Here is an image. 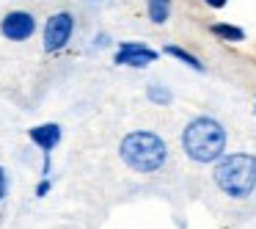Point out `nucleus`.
<instances>
[{"label": "nucleus", "instance_id": "f257e3e1", "mask_svg": "<svg viewBox=\"0 0 256 229\" xmlns=\"http://www.w3.org/2000/svg\"><path fill=\"white\" fill-rule=\"evenodd\" d=\"M182 149L196 163H212L226 149V130L212 116H196L182 133Z\"/></svg>", "mask_w": 256, "mask_h": 229}, {"label": "nucleus", "instance_id": "f03ea898", "mask_svg": "<svg viewBox=\"0 0 256 229\" xmlns=\"http://www.w3.org/2000/svg\"><path fill=\"white\" fill-rule=\"evenodd\" d=\"M118 152H122V160L138 174H154V171H160L168 160L166 141L157 133H152V130L127 133L122 141V146H118Z\"/></svg>", "mask_w": 256, "mask_h": 229}, {"label": "nucleus", "instance_id": "7ed1b4c3", "mask_svg": "<svg viewBox=\"0 0 256 229\" xmlns=\"http://www.w3.org/2000/svg\"><path fill=\"white\" fill-rule=\"evenodd\" d=\"M215 185L232 199H245L256 188V157L248 152L223 157L215 166Z\"/></svg>", "mask_w": 256, "mask_h": 229}, {"label": "nucleus", "instance_id": "20e7f679", "mask_svg": "<svg viewBox=\"0 0 256 229\" xmlns=\"http://www.w3.org/2000/svg\"><path fill=\"white\" fill-rule=\"evenodd\" d=\"M74 34V17L69 12H56L47 17L44 23V34H42V47L44 53H61L69 45Z\"/></svg>", "mask_w": 256, "mask_h": 229}, {"label": "nucleus", "instance_id": "39448f33", "mask_svg": "<svg viewBox=\"0 0 256 229\" xmlns=\"http://www.w3.org/2000/svg\"><path fill=\"white\" fill-rule=\"evenodd\" d=\"M0 34H3V39H8V42L30 39V36L36 34V17L30 12H22V9L8 12L6 17L0 20Z\"/></svg>", "mask_w": 256, "mask_h": 229}, {"label": "nucleus", "instance_id": "423d86ee", "mask_svg": "<svg viewBox=\"0 0 256 229\" xmlns=\"http://www.w3.org/2000/svg\"><path fill=\"white\" fill-rule=\"evenodd\" d=\"M157 58H160V53L152 50V47H146V45H140V42H122L113 61H116L118 67L144 69V67H149V64H154Z\"/></svg>", "mask_w": 256, "mask_h": 229}, {"label": "nucleus", "instance_id": "0eeeda50", "mask_svg": "<svg viewBox=\"0 0 256 229\" xmlns=\"http://www.w3.org/2000/svg\"><path fill=\"white\" fill-rule=\"evenodd\" d=\"M28 135H30V141L44 152V166H42V174L47 177V174H50V152L56 149L58 141H61V127H58L56 122H47V124H39V127H30Z\"/></svg>", "mask_w": 256, "mask_h": 229}, {"label": "nucleus", "instance_id": "6e6552de", "mask_svg": "<svg viewBox=\"0 0 256 229\" xmlns=\"http://www.w3.org/2000/svg\"><path fill=\"white\" fill-rule=\"evenodd\" d=\"M210 34L220 42H228V45H240L245 42V31L240 25H232V23H212L210 25Z\"/></svg>", "mask_w": 256, "mask_h": 229}, {"label": "nucleus", "instance_id": "1a4fd4ad", "mask_svg": "<svg viewBox=\"0 0 256 229\" xmlns=\"http://www.w3.org/2000/svg\"><path fill=\"white\" fill-rule=\"evenodd\" d=\"M166 56H171V58H176L179 64H184V67H190V69H196V72H204V61H198V56H193V53H188L184 47H179V45H166Z\"/></svg>", "mask_w": 256, "mask_h": 229}, {"label": "nucleus", "instance_id": "9d476101", "mask_svg": "<svg viewBox=\"0 0 256 229\" xmlns=\"http://www.w3.org/2000/svg\"><path fill=\"white\" fill-rule=\"evenodd\" d=\"M146 14L154 25H166L171 17V0H146Z\"/></svg>", "mask_w": 256, "mask_h": 229}, {"label": "nucleus", "instance_id": "9b49d317", "mask_svg": "<svg viewBox=\"0 0 256 229\" xmlns=\"http://www.w3.org/2000/svg\"><path fill=\"white\" fill-rule=\"evenodd\" d=\"M146 97H149L154 105H168V102H171V91L160 83H152L149 89H146Z\"/></svg>", "mask_w": 256, "mask_h": 229}, {"label": "nucleus", "instance_id": "f8f14e48", "mask_svg": "<svg viewBox=\"0 0 256 229\" xmlns=\"http://www.w3.org/2000/svg\"><path fill=\"white\" fill-rule=\"evenodd\" d=\"M204 6H210L212 12H218V9H226L228 6V0H201Z\"/></svg>", "mask_w": 256, "mask_h": 229}, {"label": "nucleus", "instance_id": "ddd939ff", "mask_svg": "<svg viewBox=\"0 0 256 229\" xmlns=\"http://www.w3.org/2000/svg\"><path fill=\"white\" fill-rule=\"evenodd\" d=\"M6 190H8V179H6V171L0 168V201L6 199Z\"/></svg>", "mask_w": 256, "mask_h": 229}, {"label": "nucleus", "instance_id": "4468645a", "mask_svg": "<svg viewBox=\"0 0 256 229\" xmlns=\"http://www.w3.org/2000/svg\"><path fill=\"white\" fill-rule=\"evenodd\" d=\"M47 190H50V182H47V179H44V182H42L39 188H36V193H39V196H44Z\"/></svg>", "mask_w": 256, "mask_h": 229}]
</instances>
